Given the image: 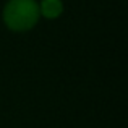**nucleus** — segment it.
<instances>
[{
  "mask_svg": "<svg viewBox=\"0 0 128 128\" xmlns=\"http://www.w3.org/2000/svg\"><path fill=\"white\" fill-rule=\"evenodd\" d=\"M39 5V15L47 20H55L63 13V2L62 0H41Z\"/></svg>",
  "mask_w": 128,
  "mask_h": 128,
  "instance_id": "2",
  "label": "nucleus"
},
{
  "mask_svg": "<svg viewBox=\"0 0 128 128\" xmlns=\"http://www.w3.org/2000/svg\"><path fill=\"white\" fill-rule=\"evenodd\" d=\"M2 16L5 26L15 32L32 29L41 18L36 0H8L3 6Z\"/></svg>",
  "mask_w": 128,
  "mask_h": 128,
  "instance_id": "1",
  "label": "nucleus"
}]
</instances>
